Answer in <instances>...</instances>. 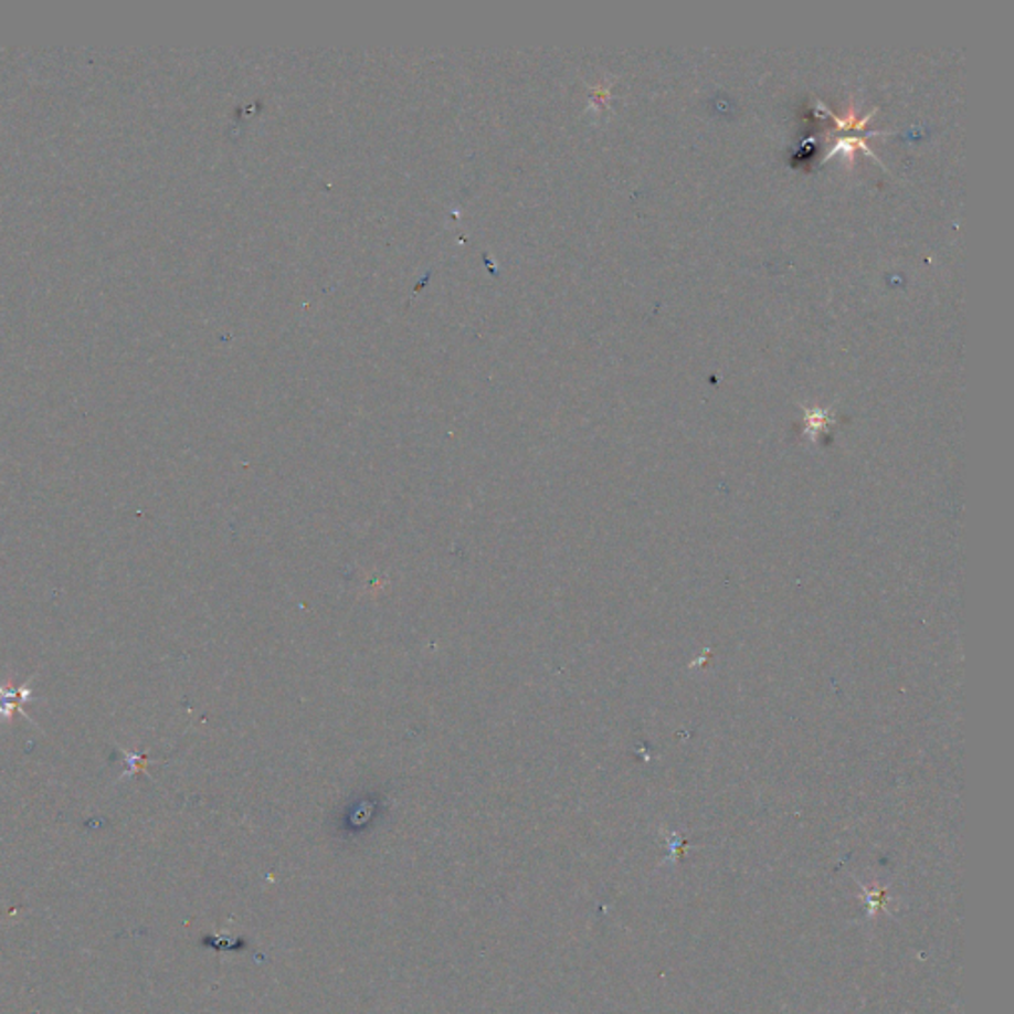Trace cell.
Returning a JSON list of instances; mask_svg holds the SVG:
<instances>
[{"instance_id":"7a4b0ae2","label":"cell","mask_w":1014,"mask_h":1014,"mask_svg":"<svg viewBox=\"0 0 1014 1014\" xmlns=\"http://www.w3.org/2000/svg\"><path fill=\"white\" fill-rule=\"evenodd\" d=\"M124 757L125 761H127V765H129V771H125L122 779H125V777L134 775V773H141V771L147 769V763H149V759H147V756H144V753H131V751H125Z\"/></svg>"},{"instance_id":"6da1fadb","label":"cell","mask_w":1014,"mask_h":1014,"mask_svg":"<svg viewBox=\"0 0 1014 1014\" xmlns=\"http://www.w3.org/2000/svg\"><path fill=\"white\" fill-rule=\"evenodd\" d=\"M34 678H36V674H32L22 686H17L14 682L0 684V721H2V723H10L14 716H22V718L27 719L29 723H32L34 728H39L36 721L30 718L29 714L24 711V706L29 704L30 699H32V701L39 699L32 696V689H30V684H32V679Z\"/></svg>"}]
</instances>
